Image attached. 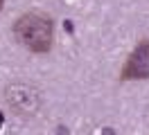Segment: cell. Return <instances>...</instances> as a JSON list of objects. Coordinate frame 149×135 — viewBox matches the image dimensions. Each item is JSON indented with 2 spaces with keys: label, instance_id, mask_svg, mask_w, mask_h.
<instances>
[{
  "label": "cell",
  "instance_id": "cell-1",
  "mask_svg": "<svg viewBox=\"0 0 149 135\" xmlns=\"http://www.w3.org/2000/svg\"><path fill=\"white\" fill-rule=\"evenodd\" d=\"M14 34L18 38L23 47H27L29 52L45 54L52 47V20L41 14H25L16 20L14 25Z\"/></svg>",
  "mask_w": 149,
  "mask_h": 135
},
{
  "label": "cell",
  "instance_id": "cell-2",
  "mask_svg": "<svg viewBox=\"0 0 149 135\" xmlns=\"http://www.w3.org/2000/svg\"><path fill=\"white\" fill-rule=\"evenodd\" d=\"M5 101L16 115H34L41 108V92L27 83H11L5 88Z\"/></svg>",
  "mask_w": 149,
  "mask_h": 135
},
{
  "label": "cell",
  "instance_id": "cell-3",
  "mask_svg": "<svg viewBox=\"0 0 149 135\" xmlns=\"http://www.w3.org/2000/svg\"><path fill=\"white\" fill-rule=\"evenodd\" d=\"M122 79H149V38L129 54L122 68Z\"/></svg>",
  "mask_w": 149,
  "mask_h": 135
},
{
  "label": "cell",
  "instance_id": "cell-4",
  "mask_svg": "<svg viewBox=\"0 0 149 135\" xmlns=\"http://www.w3.org/2000/svg\"><path fill=\"white\" fill-rule=\"evenodd\" d=\"M2 122H5V119H2V113H0V128H2Z\"/></svg>",
  "mask_w": 149,
  "mask_h": 135
},
{
  "label": "cell",
  "instance_id": "cell-5",
  "mask_svg": "<svg viewBox=\"0 0 149 135\" xmlns=\"http://www.w3.org/2000/svg\"><path fill=\"white\" fill-rule=\"evenodd\" d=\"M0 9H2V0H0Z\"/></svg>",
  "mask_w": 149,
  "mask_h": 135
}]
</instances>
